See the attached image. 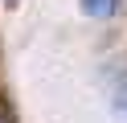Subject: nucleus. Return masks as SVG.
<instances>
[{
	"instance_id": "obj_1",
	"label": "nucleus",
	"mask_w": 127,
	"mask_h": 123,
	"mask_svg": "<svg viewBox=\"0 0 127 123\" xmlns=\"http://www.w3.org/2000/svg\"><path fill=\"white\" fill-rule=\"evenodd\" d=\"M119 0H82V12L86 16H115Z\"/></svg>"
},
{
	"instance_id": "obj_2",
	"label": "nucleus",
	"mask_w": 127,
	"mask_h": 123,
	"mask_svg": "<svg viewBox=\"0 0 127 123\" xmlns=\"http://www.w3.org/2000/svg\"><path fill=\"white\" fill-rule=\"evenodd\" d=\"M0 123H4V119H0Z\"/></svg>"
}]
</instances>
